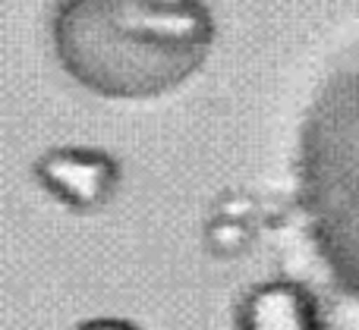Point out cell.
Listing matches in <instances>:
<instances>
[{
  "mask_svg": "<svg viewBox=\"0 0 359 330\" xmlns=\"http://www.w3.org/2000/svg\"><path fill=\"white\" fill-rule=\"evenodd\" d=\"M243 330H316V315L306 299L287 287H268L249 299Z\"/></svg>",
  "mask_w": 359,
  "mask_h": 330,
  "instance_id": "3",
  "label": "cell"
},
{
  "mask_svg": "<svg viewBox=\"0 0 359 330\" xmlns=\"http://www.w3.org/2000/svg\"><path fill=\"white\" fill-rule=\"evenodd\" d=\"M297 195L318 261L359 306V50L325 76L306 107Z\"/></svg>",
  "mask_w": 359,
  "mask_h": 330,
  "instance_id": "2",
  "label": "cell"
},
{
  "mask_svg": "<svg viewBox=\"0 0 359 330\" xmlns=\"http://www.w3.org/2000/svg\"><path fill=\"white\" fill-rule=\"evenodd\" d=\"M211 41L202 0H60L54 48L82 85L149 98L180 85Z\"/></svg>",
  "mask_w": 359,
  "mask_h": 330,
  "instance_id": "1",
  "label": "cell"
}]
</instances>
